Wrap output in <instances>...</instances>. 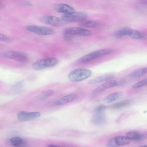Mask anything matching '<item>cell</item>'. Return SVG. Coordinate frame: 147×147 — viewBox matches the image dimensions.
<instances>
[{
    "label": "cell",
    "instance_id": "obj_1",
    "mask_svg": "<svg viewBox=\"0 0 147 147\" xmlns=\"http://www.w3.org/2000/svg\"><path fill=\"white\" fill-rule=\"evenodd\" d=\"M91 71L87 69L79 68L71 71L68 74L69 80L73 82H78L85 80L89 77Z\"/></svg>",
    "mask_w": 147,
    "mask_h": 147
},
{
    "label": "cell",
    "instance_id": "obj_2",
    "mask_svg": "<svg viewBox=\"0 0 147 147\" xmlns=\"http://www.w3.org/2000/svg\"><path fill=\"white\" fill-rule=\"evenodd\" d=\"M58 60L54 57H46L39 59L35 62L32 65V68L38 70L53 67L57 65Z\"/></svg>",
    "mask_w": 147,
    "mask_h": 147
},
{
    "label": "cell",
    "instance_id": "obj_3",
    "mask_svg": "<svg viewBox=\"0 0 147 147\" xmlns=\"http://www.w3.org/2000/svg\"><path fill=\"white\" fill-rule=\"evenodd\" d=\"M113 50L110 48H106L95 51L86 55L80 59L81 61L86 62L98 58L112 53Z\"/></svg>",
    "mask_w": 147,
    "mask_h": 147
},
{
    "label": "cell",
    "instance_id": "obj_4",
    "mask_svg": "<svg viewBox=\"0 0 147 147\" xmlns=\"http://www.w3.org/2000/svg\"><path fill=\"white\" fill-rule=\"evenodd\" d=\"M2 55L5 58L13 59L22 63H25L28 60L27 57L25 54L17 51H7L3 53Z\"/></svg>",
    "mask_w": 147,
    "mask_h": 147
},
{
    "label": "cell",
    "instance_id": "obj_5",
    "mask_svg": "<svg viewBox=\"0 0 147 147\" xmlns=\"http://www.w3.org/2000/svg\"><path fill=\"white\" fill-rule=\"evenodd\" d=\"M26 28L28 31L40 35H50L55 32L52 29L43 26L28 25Z\"/></svg>",
    "mask_w": 147,
    "mask_h": 147
},
{
    "label": "cell",
    "instance_id": "obj_6",
    "mask_svg": "<svg viewBox=\"0 0 147 147\" xmlns=\"http://www.w3.org/2000/svg\"><path fill=\"white\" fill-rule=\"evenodd\" d=\"M86 18L85 14L73 12L65 14L62 16L61 19L65 22H82L85 20Z\"/></svg>",
    "mask_w": 147,
    "mask_h": 147
},
{
    "label": "cell",
    "instance_id": "obj_7",
    "mask_svg": "<svg viewBox=\"0 0 147 147\" xmlns=\"http://www.w3.org/2000/svg\"><path fill=\"white\" fill-rule=\"evenodd\" d=\"M130 140L126 136H118L113 137L107 142V147H119L129 144Z\"/></svg>",
    "mask_w": 147,
    "mask_h": 147
},
{
    "label": "cell",
    "instance_id": "obj_8",
    "mask_svg": "<svg viewBox=\"0 0 147 147\" xmlns=\"http://www.w3.org/2000/svg\"><path fill=\"white\" fill-rule=\"evenodd\" d=\"M64 35H78L86 36L90 35L91 32L88 30L79 27H74L65 29L63 31Z\"/></svg>",
    "mask_w": 147,
    "mask_h": 147
},
{
    "label": "cell",
    "instance_id": "obj_9",
    "mask_svg": "<svg viewBox=\"0 0 147 147\" xmlns=\"http://www.w3.org/2000/svg\"><path fill=\"white\" fill-rule=\"evenodd\" d=\"M41 114L39 112H28L20 111L17 115L18 119L22 121H29L40 116Z\"/></svg>",
    "mask_w": 147,
    "mask_h": 147
},
{
    "label": "cell",
    "instance_id": "obj_10",
    "mask_svg": "<svg viewBox=\"0 0 147 147\" xmlns=\"http://www.w3.org/2000/svg\"><path fill=\"white\" fill-rule=\"evenodd\" d=\"M41 21L45 24L55 26L61 25L63 23L59 18L54 16H47L42 17L40 18Z\"/></svg>",
    "mask_w": 147,
    "mask_h": 147
},
{
    "label": "cell",
    "instance_id": "obj_11",
    "mask_svg": "<svg viewBox=\"0 0 147 147\" xmlns=\"http://www.w3.org/2000/svg\"><path fill=\"white\" fill-rule=\"evenodd\" d=\"M78 96L76 93H72L65 96L55 101L53 105L55 106H59L65 104L75 100Z\"/></svg>",
    "mask_w": 147,
    "mask_h": 147
},
{
    "label": "cell",
    "instance_id": "obj_12",
    "mask_svg": "<svg viewBox=\"0 0 147 147\" xmlns=\"http://www.w3.org/2000/svg\"><path fill=\"white\" fill-rule=\"evenodd\" d=\"M126 136L130 140L140 141L147 138V134L137 131H131L127 132Z\"/></svg>",
    "mask_w": 147,
    "mask_h": 147
},
{
    "label": "cell",
    "instance_id": "obj_13",
    "mask_svg": "<svg viewBox=\"0 0 147 147\" xmlns=\"http://www.w3.org/2000/svg\"><path fill=\"white\" fill-rule=\"evenodd\" d=\"M114 75L112 73H108L93 78L89 81L90 84H96L109 80L113 78Z\"/></svg>",
    "mask_w": 147,
    "mask_h": 147
},
{
    "label": "cell",
    "instance_id": "obj_14",
    "mask_svg": "<svg viewBox=\"0 0 147 147\" xmlns=\"http://www.w3.org/2000/svg\"><path fill=\"white\" fill-rule=\"evenodd\" d=\"M55 10L58 12L64 13L65 14L73 12L74 8L70 6L63 3H58L55 4Z\"/></svg>",
    "mask_w": 147,
    "mask_h": 147
},
{
    "label": "cell",
    "instance_id": "obj_15",
    "mask_svg": "<svg viewBox=\"0 0 147 147\" xmlns=\"http://www.w3.org/2000/svg\"><path fill=\"white\" fill-rule=\"evenodd\" d=\"M9 142L11 145L16 147L24 146L26 144L24 140L19 137L11 138L9 140Z\"/></svg>",
    "mask_w": 147,
    "mask_h": 147
},
{
    "label": "cell",
    "instance_id": "obj_16",
    "mask_svg": "<svg viewBox=\"0 0 147 147\" xmlns=\"http://www.w3.org/2000/svg\"><path fill=\"white\" fill-rule=\"evenodd\" d=\"M132 102V101L130 100H124L113 103L110 107L113 109H118L130 105Z\"/></svg>",
    "mask_w": 147,
    "mask_h": 147
},
{
    "label": "cell",
    "instance_id": "obj_17",
    "mask_svg": "<svg viewBox=\"0 0 147 147\" xmlns=\"http://www.w3.org/2000/svg\"><path fill=\"white\" fill-rule=\"evenodd\" d=\"M131 30L132 29L128 27L123 28L116 31L114 35L117 38H120L126 35L129 36Z\"/></svg>",
    "mask_w": 147,
    "mask_h": 147
},
{
    "label": "cell",
    "instance_id": "obj_18",
    "mask_svg": "<svg viewBox=\"0 0 147 147\" xmlns=\"http://www.w3.org/2000/svg\"><path fill=\"white\" fill-rule=\"evenodd\" d=\"M147 74V67L142 68L136 70L130 74L131 77L138 78L141 77Z\"/></svg>",
    "mask_w": 147,
    "mask_h": 147
},
{
    "label": "cell",
    "instance_id": "obj_19",
    "mask_svg": "<svg viewBox=\"0 0 147 147\" xmlns=\"http://www.w3.org/2000/svg\"><path fill=\"white\" fill-rule=\"evenodd\" d=\"M122 93L118 92L113 93L107 96L105 98V100L107 103L113 102L121 96Z\"/></svg>",
    "mask_w": 147,
    "mask_h": 147
},
{
    "label": "cell",
    "instance_id": "obj_20",
    "mask_svg": "<svg viewBox=\"0 0 147 147\" xmlns=\"http://www.w3.org/2000/svg\"><path fill=\"white\" fill-rule=\"evenodd\" d=\"M105 121L104 114L94 115L92 120L93 124L97 125L103 124Z\"/></svg>",
    "mask_w": 147,
    "mask_h": 147
},
{
    "label": "cell",
    "instance_id": "obj_21",
    "mask_svg": "<svg viewBox=\"0 0 147 147\" xmlns=\"http://www.w3.org/2000/svg\"><path fill=\"white\" fill-rule=\"evenodd\" d=\"M80 25L84 27L94 28L98 26L100 24L98 22L96 21L85 20L81 22Z\"/></svg>",
    "mask_w": 147,
    "mask_h": 147
},
{
    "label": "cell",
    "instance_id": "obj_22",
    "mask_svg": "<svg viewBox=\"0 0 147 147\" xmlns=\"http://www.w3.org/2000/svg\"><path fill=\"white\" fill-rule=\"evenodd\" d=\"M117 81L115 80H110L102 84L101 86L105 90L109 88L115 87L117 85Z\"/></svg>",
    "mask_w": 147,
    "mask_h": 147
},
{
    "label": "cell",
    "instance_id": "obj_23",
    "mask_svg": "<svg viewBox=\"0 0 147 147\" xmlns=\"http://www.w3.org/2000/svg\"><path fill=\"white\" fill-rule=\"evenodd\" d=\"M129 36L134 39H140L143 37L142 34L139 31L135 30L132 29Z\"/></svg>",
    "mask_w": 147,
    "mask_h": 147
},
{
    "label": "cell",
    "instance_id": "obj_24",
    "mask_svg": "<svg viewBox=\"0 0 147 147\" xmlns=\"http://www.w3.org/2000/svg\"><path fill=\"white\" fill-rule=\"evenodd\" d=\"M105 108V106L103 104L98 105L94 109V115L104 114Z\"/></svg>",
    "mask_w": 147,
    "mask_h": 147
},
{
    "label": "cell",
    "instance_id": "obj_25",
    "mask_svg": "<svg viewBox=\"0 0 147 147\" xmlns=\"http://www.w3.org/2000/svg\"><path fill=\"white\" fill-rule=\"evenodd\" d=\"M146 85H147V78L135 83L132 87L134 88H137Z\"/></svg>",
    "mask_w": 147,
    "mask_h": 147
},
{
    "label": "cell",
    "instance_id": "obj_26",
    "mask_svg": "<svg viewBox=\"0 0 147 147\" xmlns=\"http://www.w3.org/2000/svg\"><path fill=\"white\" fill-rule=\"evenodd\" d=\"M54 92V90H47L42 94L40 95V98L42 99H46L52 95Z\"/></svg>",
    "mask_w": 147,
    "mask_h": 147
},
{
    "label": "cell",
    "instance_id": "obj_27",
    "mask_svg": "<svg viewBox=\"0 0 147 147\" xmlns=\"http://www.w3.org/2000/svg\"><path fill=\"white\" fill-rule=\"evenodd\" d=\"M24 84V83L23 81H19L13 85L12 88L15 91H18L23 87Z\"/></svg>",
    "mask_w": 147,
    "mask_h": 147
},
{
    "label": "cell",
    "instance_id": "obj_28",
    "mask_svg": "<svg viewBox=\"0 0 147 147\" xmlns=\"http://www.w3.org/2000/svg\"><path fill=\"white\" fill-rule=\"evenodd\" d=\"M106 90L101 85L95 88L92 92V96L96 95Z\"/></svg>",
    "mask_w": 147,
    "mask_h": 147
},
{
    "label": "cell",
    "instance_id": "obj_29",
    "mask_svg": "<svg viewBox=\"0 0 147 147\" xmlns=\"http://www.w3.org/2000/svg\"><path fill=\"white\" fill-rule=\"evenodd\" d=\"M0 39L1 40L6 42H9L11 41L10 38L1 33L0 34Z\"/></svg>",
    "mask_w": 147,
    "mask_h": 147
},
{
    "label": "cell",
    "instance_id": "obj_30",
    "mask_svg": "<svg viewBox=\"0 0 147 147\" xmlns=\"http://www.w3.org/2000/svg\"><path fill=\"white\" fill-rule=\"evenodd\" d=\"M64 39L66 41H71L72 40V38L71 35H64Z\"/></svg>",
    "mask_w": 147,
    "mask_h": 147
},
{
    "label": "cell",
    "instance_id": "obj_31",
    "mask_svg": "<svg viewBox=\"0 0 147 147\" xmlns=\"http://www.w3.org/2000/svg\"><path fill=\"white\" fill-rule=\"evenodd\" d=\"M139 3L142 5L147 7V0L140 1Z\"/></svg>",
    "mask_w": 147,
    "mask_h": 147
},
{
    "label": "cell",
    "instance_id": "obj_32",
    "mask_svg": "<svg viewBox=\"0 0 147 147\" xmlns=\"http://www.w3.org/2000/svg\"><path fill=\"white\" fill-rule=\"evenodd\" d=\"M46 147H63L61 146L57 145L52 144H47Z\"/></svg>",
    "mask_w": 147,
    "mask_h": 147
},
{
    "label": "cell",
    "instance_id": "obj_33",
    "mask_svg": "<svg viewBox=\"0 0 147 147\" xmlns=\"http://www.w3.org/2000/svg\"><path fill=\"white\" fill-rule=\"evenodd\" d=\"M137 147H147V145L142 146H139Z\"/></svg>",
    "mask_w": 147,
    "mask_h": 147
}]
</instances>
